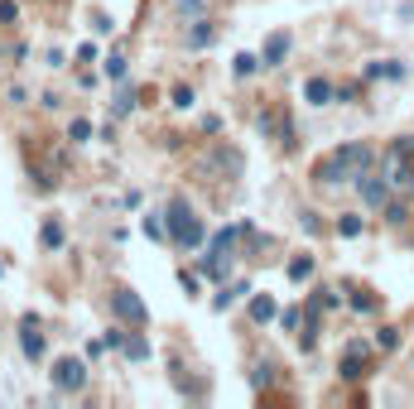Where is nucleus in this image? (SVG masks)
Listing matches in <instances>:
<instances>
[{"mask_svg":"<svg viewBox=\"0 0 414 409\" xmlns=\"http://www.w3.org/2000/svg\"><path fill=\"white\" fill-rule=\"evenodd\" d=\"M371 164H376V150L366 145V140H352V145H337L332 155H323V159L313 164V178L328 183V188H337V183H357Z\"/></svg>","mask_w":414,"mask_h":409,"instance_id":"nucleus-1","label":"nucleus"},{"mask_svg":"<svg viewBox=\"0 0 414 409\" xmlns=\"http://www.w3.org/2000/svg\"><path fill=\"white\" fill-rule=\"evenodd\" d=\"M164 217H169V241H173V245H183V250H198V245H207V227L193 217L188 198H173Z\"/></svg>","mask_w":414,"mask_h":409,"instance_id":"nucleus-2","label":"nucleus"},{"mask_svg":"<svg viewBox=\"0 0 414 409\" xmlns=\"http://www.w3.org/2000/svg\"><path fill=\"white\" fill-rule=\"evenodd\" d=\"M380 173H385V183H390V188L410 193V188H414V155H405L400 145H390V150L380 155Z\"/></svg>","mask_w":414,"mask_h":409,"instance_id":"nucleus-3","label":"nucleus"},{"mask_svg":"<svg viewBox=\"0 0 414 409\" xmlns=\"http://www.w3.org/2000/svg\"><path fill=\"white\" fill-rule=\"evenodd\" d=\"M111 313H116L125 327H145V323H150V308H145V299H140L135 289H125V285L111 289Z\"/></svg>","mask_w":414,"mask_h":409,"instance_id":"nucleus-4","label":"nucleus"},{"mask_svg":"<svg viewBox=\"0 0 414 409\" xmlns=\"http://www.w3.org/2000/svg\"><path fill=\"white\" fill-rule=\"evenodd\" d=\"M48 375H53V390H63V395L87 390V361H78V357H58Z\"/></svg>","mask_w":414,"mask_h":409,"instance_id":"nucleus-5","label":"nucleus"},{"mask_svg":"<svg viewBox=\"0 0 414 409\" xmlns=\"http://www.w3.org/2000/svg\"><path fill=\"white\" fill-rule=\"evenodd\" d=\"M366 361H371V347H366V342H347V352H342V361H337V375H342V380H362V375H366Z\"/></svg>","mask_w":414,"mask_h":409,"instance_id":"nucleus-6","label":"nucleus"},{"mask_svg":"<svg viewBox=\"0 0 414 409\" xmlns=\"http://www.w3.org/2000/svg\"><path fill=\"white\" fill-rule=\"evenodd\" d=\"M20 352H24L29 361H43L48 342H43V332H39V318H20Z\"/></svg>","mask_w":414,"mask_h":409,"instance_id":"nucleus-7","label":"nucleus"},{"mask_svg":"<svg viewBox=\"0 0 414 409\" xmlns=\"http://www.w3.org/2000/svg\"><path fill=\"white\" fill-rule=\"evenodd\" d=\"M357 188H362V203H366V207H385V203H390V183H385V173H371V168H366V173L357 178Z\"/></svg>","mask_w":414,"mask_h":409,"instance_id":"nucleus-8","label":"nucleus"},{"mask_svg":"<svg viewBox=\"0 0 414 409\" xmlns=\"http://www.w3.org/2000/svg\"><path fill=\"white\" fill-rule=\"evenodd\" d=\"M285 58H290V34L275 29V34L265 39V48H260V68H280Z\"/></svg>","mask_w":414,"mask_h":409,"instance_id":"nucleus-9","label":"nucleus"},{"mask_svg":"<svg viewBox=\"0 0 414 409\" xmlns=\"http://www.w3.org/2000/svg\"><path fill=\"white\" fill-rule=\"evenodd\" d=\"M304 101H308V106H332V101H337V87H332L328 78H308L304 82Z\"/></svg>","mask_w":414,"mask_h":409,"instance_id":"nucleus-10","label":"nucleus"},{"mask_svg":"<svg viewBox=\"0 0 414 409\" xmlns=\"http://www.w3.org/2000/svg\"><path fill=\"white\" fill-rule=\"evenodd\" d=\"M212 39H217V24H212L207 15H198V20H193V29H188V48H193V53H203V48H212Z\"/></svg>","mask_w":414,"mask_h":409,"instance_id":"nucleus-11","label":"nucleus"},{"mask_svg":"<svg viewBox=\"0 0 414 409\" xmlns=\"http://www.w3.org/2000/svg\"><path fill=\"white\" fill-rule=\"evenodd\" d=\"M246 294H250V285H246V280H231V285H222V289H217L212 308H217V313H227V308H231V303H241Z\"/></svg>","mask_w":414,"mask_h":409,"instance_id":"nucleus-12","label":"nucleus"},{"mask_svg":"<svg viewBox=\"0 0 414 409\" xmlns=\"http://www.w3.org/2000/svg\"><path fill=\"white\" fill-rule=\"evenodd\" d=\"M366 78L400 82V78H405V63H395V58H380V63H366Z\"/></svg>","mask_w":414,"mask_h":409,"instance_id":"nucleus-13","label":"nucleus"},{"mask_svg":"<svg viewBox=\"0 0 414 409\" xmlns=\"http://www.w3.org/2000/svg\"><path fill=\"white\" fill-rule=\"evenodd\" d=\"M250 318H255V323H275V318H280L275 299H270V294H255V299H250Z\"/></svg>","mask_w":414,"mask_h":409,"instance_id":"nucleus-14","label":"nucleus"},{"mask_svg":"<svg viewBox=\"0 0 414 409\" xmlns=\"http://www.w3.org/2000/svg\"><path fill=\"white\" fill-rule=\"evenodd\" d=\"M135 106H140V92H135V87H121L116 101H111V116H130Z\"/></svg>","mask_w":414,"mask_h":409,"instance_id":"nucleus-15","label":"nucleus"},{"mask_svg":"<svg viewBox=\"0 0 414 409\" xmlns=\"http://www.w3.org/2000/svg\"><path fill=\"white\" fill-rule=\"evenodd\" d=\"M125 361H150V342H145V337H140V332H130V337H125Z\"/></svg>","mask_w":414,"mask_h":409,"instance_id":"nucleus-16","label":"nucleus"},{"mask_svg":"<svg viewBox=\"0 0 414 409\" xmlns=\"http://www.w3.org/2000/svg\"><path fill=\"white\" fill-rule=\"evenodd\" d=\"M285 275H290L294 285H304V280L313 275V255H294V260H290V270H285Z\"/></svg>","mask_w":414,"mask_h":409,"instance_id":"nucleus-17","label":"nucleus"},{"mask_svg":"<svg viewBox=\"0 0 414 409\" xmlns=\"http://www.w3.org/2000/svg\"><path fill=\"white\" fill-rule=\"evenodd\" d=\"M39 241L48 245V250H58V245H63V222H53V217H48V222H43V231H39Z\"/></svg>","mask_w":414,"mask_h":409,"instance_id":"nucleus-18","label":"nucleus"},{"mask_svg":"<svg viewBox=\"0 0 414 409\" xmlns=\"http://www.w3.org/2000/svg\"><path fill=\"white\" fill-rule=\"evenodd\" d=\"M101 73H106L111 82H125V58L121 53H106V58H101Z\"/></svg>","mask_w":414,"mask_h":409,"instance_id":"nucleus-19","label":"nucleus"},{"mask_svg":"<svg viewBox=\"0 0 414 409\" xmlns=\"http://www.w3.org/2000/svg\"><path fill=\"white\" fill-rule=\"evenodd\" d=\"M140 227H145V236H150V241H164V236H169V222H164V217H155V212H150Z\"/></svg>","mask_w":414,"mask_h":409,"instance_id":"nucleus-20","label":"nucleus"},{"mask_svg":"<svg viewBox=\"0 0 414 409\" xmlns=\"http://www.w3.org/2000/svg\"><path fill=\"white\" fill-rule=\"evenodd\" d=\"M270 380H275V361H255V371H250V385H255V390H265Z\"/></svg>","mask_w":414,"mask_h":409,"instance_id":"nucleus-21","label":"nucleus"},{"mask_svg":"<svg viewBox=\"0 0 414 409\" xmlns=\"http://www.w3.org/2000/svg\"><path fill=\"white\" fill-rule=\"evenodd\" d=\"M255 68H260V58H255V53H236V58H231V73H236V78H250Z\"/></svg>","mask_w":414,"mask_h":409,"instance_id":"nucleus-22","label":"nucleus"},{"mask_svg":"<svg viewBox=\"0 0 414 409\" xmlns=\"http://www.w3.org/2000/svg\"><path fill=\"white\" fill-rule=\"evenodd\" d=\"M352 308H357V313H376V308H380V299L366 294V289H357V294H352Z\"/></svg>","mask_w":414,"mask_h":409,"instance_id":"nucleus-23","label":"nucleus"},{"mask_svg":"<svg viewBox=\"0 0 414 409\" xmlns=\"http://www.w3.org/2000/svg\"><path fill=\"white\" fill-rule=\"evenodd\" d=\"M337 236H362V217H337Z\"/></svg>","mask_w":414,"mask_h":409,"instance_id":"nucleus-24","label":"nucleus"},{"mask_svg":"<svg viewBox=\"0 0 414 409\" xmlns=\"http://www.w3.org/2000/svg\"><path fill=\"white\" fill-rule=\"evenodd\" d=\"M87 135H92V121H83V116H78V121L68 125V140H73V145H83Z\"/></svg>","mask_w":414,"mask_h":409,"instance_id":"nucleus-25","label":"nucleus"},{"mask_svg":"<svg viewBox=\"0 0 414 409\" xmlns=\"http://www.w3.org/2000/svg\"><path fill=\"white\" fill-rule=\"evenodd\" d=\"M173 5H178V15H183V20H198V15L207 10L203 0H173Z\"/></svg>","mask_w":414,"mask_h":409,"instance_id":"nucleus-26","label":"nucleus"},{"mask_svg":"<svg viewBox=\"0 0 414 409\" xmlns=\"http://www.w3.org/2000/svg\"><path fill=\"white\" fill-rule=\"evenodd\" d=\"M405 217H410V207H405V203H385V222H390V227H400Z\"/></svg>","mask_w":414,"mask_h":409,"instance_id":"nucleus-27","label":"nucleus"},{"mask_svg":"<svg viewBox=\"0 0 414 409\" xmlns=\"http://www.w3.org/2000/svg\"><path fill=\"white\" fill-rule=\"evenodd\" d=\"M193 101H198V96H193V87H173V106H178V111H188Z\"/></svg>","mask_w":414,"mask_h":409,"instance_id":"nucleus-28","label":"nucleus"},{"mask_svg":"<svg viewBox=\"0 0 414 409\" xmlns=\"http://www.w3.org/2000/svg\"><path fill=\"white\" fill-rule=\"evenodd\" d=\"M395 342H400V332H395V327H380V332H376V347H380V352H390Z\"/></svg>","mask_w":414,"mask_h":409,"instance_id":"nucleus-29","label":"nucleus"},{"mask_svg":"<svg viewBox=\"0 0 414 409\" xmlns=\"http://www.w3.org/2000/svg\"><path fill=\"white\" fill-rule=\"evenodd\" d=\"M299 323H304V313H299V308H285V313H280V327H285V332H294Z\"/></svg>","mask_w":414,"mask_h":409,"instance_id":"nucleus-30","label":"nucleus"},{"mask_svg":"<svg viewBox=\"0 0 414 409\" xmlns=\"http://www.w3.org/2000/svg\"><path fill=\"white\" fill-rule=\"evenodd\" d=\"M178 285H183V294L193 299V294H198V275H193V270H178Z\"/></svg>","mask_w":414,"mask_h":409,"instance_id":"nucleus-31","label":"nucleus"},{"mask_svg":"<svg viewBox=\"0 0 414 409\" xmlns=\"http://www.w3.org/2000/svg\"><path fill=\"white\" fill-rule=\"evenodd\" d=\"M101 342H106V352H121V347H125V332H116V327H111Z\"/></svg>","mask_w":414,"mask_h":409,"instance_id":"nucleus-32","label":"nucleus"},{"mask_svg":"<svg viewBox=\"0 0 414 409\" xmlns=\"http://www.w3.org/2000/svg\"><path fill=\"white\" fill-rule=\"evenodd\" d=\"M92 29H97V34H111V15L97 10V15H92Z\"/></svg>","mask_w":414,"mask_h":409,"instance_id":"nucleus-33","label":"nucleus"},{"mask_svg":"<svg viewBox=\"0 0 414 409\" xmlns=\"http://www.w3.org/2000/svg\"><path fill=\"white\" fill-rule=\"evenodd\" d=\"M304 231H308V236H318V231H323V222H318L313 212H304Z\"/></svg>","mask_w":414,"mask_h":409,"instance_id":"nucleus-34","label":"nucleus"},{"mask_svg":"<svg viewBox=\"0 0 414 409\" xmlns=\"http://www.w3.org/2000/svg\"><path fill=\"white\" fill-rule=\"evenodd\" d=\"M15 15H20V10H15V0H0V24H10Z\"/></svg>","mask_w":414,"mask_h":409,"instance_id":"nucleus-35","label":"nucleus"},{"mask_svg":"<svg viewBox=\"0 0 414 409\" xmlns=\"http://www.w3.org/2000/svg\"><path fill=\"white\" fill-rule=\"evenodd\" d=\"M203 135H222V116H203Z\"/></svg>","mask_w":414,"mask_h":409,"instance_id":"nucleus-36","label":"nucleus"},{"mask_svg":"<svg viewBox=\"0 0 414 409\" xmlns=\"http://www.w3.org/2000/svg\"><path fill=\"white\" fill-rule=\"evenodd\" d=\"M395 145H400V150H405V155H414V135H400V140H395Z\"/></svg>","mask_w":414,"mask_h":409,"instance_id":"nucleus-37","label":"nucleus"},{"mask_svg":"<svg viewBox=\"0 0 414 409\" xmlns=\"http://www.w3.org/2000/svg\"><path fill=\"white\" fill-rule=\"evenodd\" d=\"M0 275H5V265H0Z\"/></svg>","mask_w":414,"mask_h":409,"instance_id":"nucleus-38","label":"nucleus"}]
</instances>
